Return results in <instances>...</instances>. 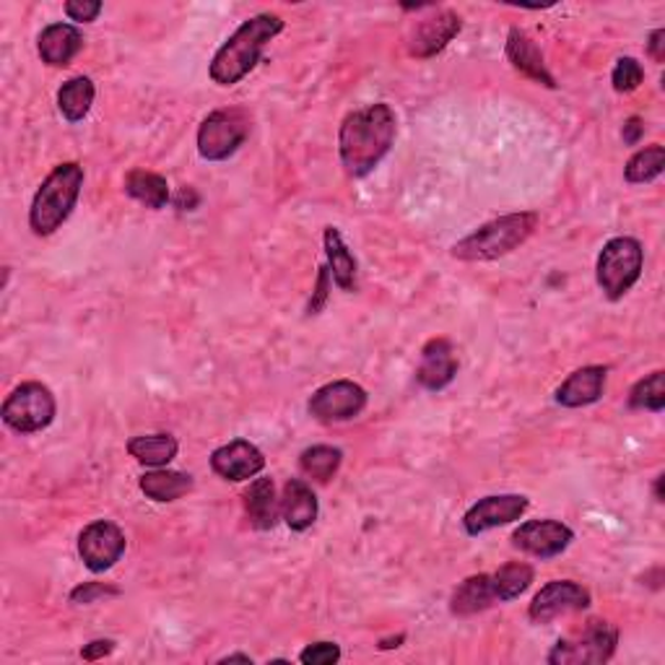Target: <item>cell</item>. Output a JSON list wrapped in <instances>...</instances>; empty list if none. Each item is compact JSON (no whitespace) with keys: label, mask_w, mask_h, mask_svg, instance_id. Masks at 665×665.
Returning <instances> with one entry per match:
<instances>
[{"label":"cell","mask_w":665,"mask_h":665,"mask_svg":"<svg viewBox=\"0 0 665 665\" xmlns=\"http://www.w3.org/2000/svg\"><path fill=\"white\" fill-rule=\"evenodd\" d=\"M125 192L145 208H154V211L170 203V185H166V179L156 175V172L133 170L125 177Z\"/></svg>","instance_id":"26"},{"label":"cell","mask_w":665,"mask_h":665,"mask_svg":"<svg viewBox=\"0 0 665 665\" xmlns=\"http://www.w3.org/2000/svg\"><path fill=\"white\" fill-rule=\"evenodd\" d=\"M457 359L453 346L447 338H434L421 351V364L416 370V380L427 387V390H442L455 380Z\"/></svg>","instance_id":"16"},{"label":"cell","mask_w":665,"mask_h":665,"mask_svg":"<svg viewBox=\"0 0 665 665\" xmlns=\"http://www.w3.org/2000/svg\"><path fill=\"white\" fill-rule=\"evenodd\" d=\"M644 262V249L634 237H616L603 245L598 255V266H595V276H598V287L608 300H621L627 291L640 281Z\"/></svg>","instance_id":"5"},{"label":"cell","mask_w":665,"mask_h":665,"mask_svg":"<svg viewBox=\"0 0 665 665\" xmlns=\"http://www.w3.org/2000/svg\"><path fill=\"white\" fill-rule=\"evenodd\" d=\"M242 499H245V512L253 528L258 530L273 528L281 512V499L276 497V487L270 478H255Z\"/></svg>","instance_id":"22"},{"label":"cell","mask_w":665,"mask_h":665,"mask_svg":"<svg viewBox=\"0 0 665 665\" xmlns=\"http://www.w3.org/2000/svg\"><path fill=\"white\" fill-rule=\"evenodd\" d=\"M249 117L245 109H217L200 122L198 154L208 162H224L247 141Z\"/></svg>","instance_id":"8"},{"label":"cell","mask_w":665,"mask_h":665,"mask_svg":"<svg viewBox=\"0 0 665 665\" xmlns=\"http://www.w3.org/2000/svg\"><path fill=\"white\" fill-rule=\"evenodd\" d=\"M211 468L213 474L226 478V481H249L266 468V457L253 442L234 440L224 447L213 450Z\"/></svg>","instance_id":"15"},{"label":"cell","mask_w":665,"mask_h":665,"mask_svg":"<svg viewBox=\"0 0 665 665\" xmlns=\"http://www.w3.org/2000/svg\"><path fill=\"white\" fill-rule=\"evenodd\" d=\"M525 510H528V499L520 494L483 497L466 512L463 525H466V533H470V536H478V533L499 528V525L515 523L525 515Z\"/></svg>","instance_id":"13"},{"label":"cell","mask_w":665,"mask_h":665,"mask_svg":"<svg viewBox=\"0 0 665 665\" xmlns=\"http://www.w3.org/2000/svg\"><path fill=\"white\" fill-rule=\"evenodd\" d=\"M341 460H343V453L338 447L315 445V447H307L300 455V468L310 478H315V481L325 483L338 474V468H341Z\"/></svg>","instance_id":"29"},{"label":"cell","mask_w":665,"mask_h":665,"mask_svg":"<svg viewBox=\"0 0 665 665\" xmlns=\"http://www.w3.org/2000/svg\"><path fill=\"white\" fill-rule=\"evenodd\" d=\"M177 440L172 434H141L128 442V453L136 457L138 463L151 468H164L177 457Z\"/></svg>","instance_id":"25"},{"label":"cell","mask_w":665,"mask_h":665,"mask_svg":"<svg viewBox=\"0 0 665 665\" xmlns=\"http://www.w3.org/2000/svg\"><path fill=\"white\" fill-rule=\"evenodd\" d=\"M281 515L291 530H307L317 520V497L300 478H291L281 494Z\"/></svg>","instance_id":"21"},{"label":"cell","mask_w":665,"mask_h":665,"mask_svg":"<svg viewBox=\"0 0 665 665\" xmlns=\"http://www.w3.org/2000/svg\"><path fill=\"white\" fill-rule=\"evenodd\" d=\"M616 642H619V632L614 623L593 619L553 644L546 661L551 665H600L611 661Z\"/></svg>","instance_id":"6"},{"label":"cell","mask_w":665,"mask_h":665,"mask_svg":"<svg viewBox=\"0 0 665 665\" xmlns=\"http://www.w3.org/2000/svg\"><path fill=\"white\" fill-rule=\"evenodd\" d=\"M648 52H650V58L657 62L665 60V30H655L653 34H650Z\"/></svg>","instance_id":"38"},{"label":"cell","mask_w":665,"mask_h":665,"mask_svg":"<svg viewBox=\"0 0 665 665\" xmlns=\"http://www.w3.org/2000/svg\"><path fill=\"white\" fill-rule=\"evenodd\" d=\"M102 595H117V591L115 587L100 585V582H83V585H79L71 593V600L79 603V606H86V603H94L96 598H102Z\"/></svg>","instance_id":"35"},{"label":"cell","mask_w":665,"mask_h":665,"mask_svg":"<svg viewBox=\"0 0 665 665\" xmlns=\"http://www.w3.org/2000/svg\"><path fill=\"white\" fill-rule=\"evenodd\" d=\"M141 491L154 502H175L192 491V476L183 470H166L156 468L141 476Z\"/></svg>","instance_id":"24"},{"label":"cell","mask_w":665,"mask_h":665,"mask_svg":"<svg viewBox=\"0 0 665 665\" xmlns=\"http://www.w3.org/2000/svg\"><path fill=\"white\" fill-rule=\"evenodd\" d=\"M55 395L42 383H24L3 404V421L13 432L34 434L55 421Z\"/></svg>","instance_id":"7"},{"label":"cell","mask_w":665,"mask_h":665,"mask_svg":"<svg viewBox=\"0 0 665 665\" xmlns=\"http://www.w3.org/2000/svg\"><path fill=\"white\" fill-rule=\"evenodd\" d=\"M665 374L657 370L648 377L640 380L629 393V406L642 408V411H663L665 408V387H663Z\"/></svg>","instance_id":"31"},{"label":"cell","mask_w":665,"mask_h":665,"mask_svg":"<svg viewBox=\"0 0 665 665\" xmlns=\"http://www.w3.org/2000/svg\"><path fill=\"white\" fill-rule=\"evenodd\" d=\"M66 13L71 21L86 24V21H94L100 16L102 3H96V0H71V3H66Z\"/></svg>","instance_id":"34"},{"label":"cell","mask_w":665,"mask_h":665,"mask_svg":"<svg viewBox=\"0 0 665 665\" xmlns=\"http://www.w3.org/2000/svg\"><path fill=\"white\" fill-rule=\"evenodd\" d=\"M113 650H115V642L113 640H94V642L83 644L81 657H83V661L92 663V661H100V657L113 655Z\"/></svg>","instance_id":"36"},{"label":"cell","mask_w":665,"mask_h":665,"mask_svg":"<svg viewBox=\"0 0 665 665\" xmlns=\"http://www.w3.org/2000/svg\"><path fill=\"white\" fill-rule=\"evenodd\" d=\"M463 30V21L453 11H432L413 26L408 37V52L416 58H432L442 52Z\"/></svg>","instance_id":"14"},{"label":"cell","mask_w":665,"mask_h":665,"mask_svg":"<svg viewBox=\"0 0 665 665\" xmlns=\"http://www.w3.org/2000/svg\"><path fill=\"white\" fill-rule=\"evenodd\" d=\"M642 133H644V122L640 120V117H629V120L623 122L621 136H623V143H627V145H637V143H640Z\"/></svg>","instance_id":"37"},{"label":"cell","mask_w":665,"mask_h":665,"mask_svg":"<svg viewBox=\"0 0 665 665\" xmlns=\"http://www.w3.org/2000/svg\"><path fill=\"white\" fill-rule=\"evenodd\" d=\"M611 81H614L616 92L629 94V92H634V89H640V83L644 81V71L634 58H621L619 62H616Z\"/></svg>","instance_id":"32"},{"label":"cell","mask_w":665,"mask_h":665,"mask_svg":"<svg viewBox=\"0 0 665 665\" xmlns=\"http://www.w3.org/2000/svg\"><path fill=\"white\" fill-rule=\"evenodd\" d=\"M79 553L92 572L113 570L125 553V533L109 520H96L81 530Z\"/></svg>","instance_id":"10"},{"label":"cell","mask_w":665,"mask_h":665,"mask_svg":"<svg viewBox=\"0 0 665 665\" xmlns=\"http://www.w3.org/2000/svg\"><path fill=\"white\" fill-rule=\"evenodd\" d=\"M234 661H242V663H253V657H249V655H229V657H224V661H221V663H234Z\"/></svg>","instance_id":"40"},{"label":"cell","mask_w":665,"mask_h":665,"mask_svg":"<svg viewBox=\"0 0 665 665\" xmlns=\"http://www.w3.org/2000/svg\"><path fill=\"white\" fill-rule=\"evenodd\" d=\"M325 255H328L332 281L343 291L357 289V258H353L351 249L346 247L341 232H338L336 226L325 229Z\"/></svg>","instance_id":"23"},{"label":"cell","mask_w":665,"mask_h":665,"mask_svg":"<svg viewBox=\"0 0 665 665\" xmlns=\"http://www.w3.org/2000/svg\"><path fill=\"white\" fill-rule=\"evenodd\" d=\"M395 141V113L387 104H370L346 117L338 133L341 164L351 177H364L383 162Z\"/></svg>","instance_id":"1"},{"label":"cell","mask_w":665,"mask_h":665,"mask_svg":"<svg viewBox=\"0 0 665 665\" xmlns=\"http://www.w3.org/2000/svg\"><path fill=\"white\" fill-rule=\"evenodd\" d=\"M661 483H663V476H661V478H657V481H655V499H657V502H663V491H661Z\"/></svg>","instance_id":"41"},{"label":"cell","mask_w":665,"mask_h":665,"mask_svg":"<svg viewBox=\"0 0 665 665\" xmlns=\"http://www.w3.org/2000/svg\"><path fill=\"white\" fill-rule=\"evenodd\" d=\"M94 81L86 75H75V79L62 83L58 92V107L68 122H79L89 115L94 104Z\"/></svg>","instance_id":"27"},{"label":"cell","mask_w":665,"mask_h":665,"mask_svg":"<svg viewBox=\"0 0 665 665\" xmlns=\"http://www.w3.org/2000/svg\"><path fill=\"white\" fill-rule=\"evenodd\" d=\"M665 166V149L663 145H648V149L637 151V154L627 162V170H623V175H627V183H650V179H655L663 172Z\"/></svg>","instance_id":"30"},{"label":"cell","mask_w":665,"mask_h":665,"mask_svg":"<svg viewBox=\"0 0 665 665\" xmlns=\"http://www.w3.org/2000/svg\"><path fill=\"white\" fill-rule=\"evenodd\" d=\"M300 661L304 665H332L341 661V648L336 642H315L302 650Z\"/></svg>","instance_id":"33"},{"label":"cell","mask_w":665,"mask_h":665,"mask_svg":"<svg viewBox=\"0 0 665 665\" xmlns=\"http://www.w3.org/2000/svg\"><path fill=\"white\" fill-rule=\"evenodd\" d=\"M508 60L517 68L520 73L528 75V79L544 83V86H549V89H557V81H553L549 68H546V60H544V55H540L538 45L523 30H510Z\"/></svg>","instance_id":"18"},{"label":"cell","mask_w":665,"mask_h":665,"mask_svg":"<svg viewBox=\"0 0 665 665\" xmlns=\"http://www.w3.org/2000/svg\"><path fill=\"white\" fill-rule=\"evenodd\" d=\"M83 37L71 24H50L39 34V58L52 68L68 66L81 52Z\"/></svg>","instance_id":"20"},{"label":"cell","mask_w":665,"mask_h":665,"mask_svg":"<svg viewBox=\"0 0 665 665\" xmlns=\"http://www.w3.org/2000/svg\"><path fill=\"white\" fill-rule=\"evenodd\" d=\"M591 606V593L572 580H553L533 598L528 616L536 623H549L559 616L585 611Z\"/></svg>","instance_id":"11"},{"label":"cell","mask_w":665,"mask_h":665,"mask_svg":"<svg viewBox=\"0 0 665 665\" xmlns=\"http://www.w3.org/2000/svg\"><path fill=\"white\" fill-rule=\"evenodd\" d=\"M538 226V213H510V217L494 219L481 229H476L474 234H468L466 240H460L453 247V255L457 260H497L504 255L515 253L520 245H525L533 232Z\"/></svg>","instance_id":"4"},{"label":"cell","mask_w":665,"mask_h":665,"mask_svg":"<svg viewBox=\"0 0 665 665\" xmlns=\"http://www.w3.org/2000/svg\"><path fill=\"white\" fill-rule=\"evenodd\" d=\"M494 603L499 600L491 574H474V578L463 580L460 585L455 587L453 598H450V611L460 616V619H466V616L487 611V608L494 606Z\"/></svg>","instance_id":"19"},{"label":"cell","mask_w":665,"mask_h":665,"mask_svg":"<svg viewBox=\"0 0 665 665\" xmlns=\"http://www.w3.org/2000/svg\"><path fill=\"white\" fill-rule=\"evenodd\" d=\"M366 406V390L362 385L351 383V380H336V383L323 385L320 390L310 398V413L317 421L332 424V421H349L357 419Z\"/></svg>","instance_id":"9"},{"label":"cell","mask_w":665,"mask_h":665,"mask_svg":"<svg viewBox=\"0 0 665 665\" xmlns=\"http://www.w3.org/2000/svg\"><path fill=\"white\" fill-rule=\"evenodd\" d=\"M404 640H406V637H404V634H398V637H393V640H383V642H380V648H383V650L398 648V644H400V642H404Z\"/></svg>","instance_id":"39"},{"label":"cell","mask_w":665,"mask_h":665,"mask_svg":"<svg viewBox=\"0 0 665 665\" xmlns=\"http://www.w3.org/2000/svg\"><path fill=\"white\" fill-rule=\"evenodd\" d=\"M283 21L276 13H258L247 19L237 32L229 37L219 52L211 60V79L219 86H234L258 66L262 47L268 45L276 34H281Z\"/></svg>","instance_id":"2"},{"label":"cell","mask_w":665,"mask_h":665,"mask_svg":"<svg viewBox=\"0 0 665 665\" xmlns=\"http://www.w3.org/2000/svg\"><path fill=\"white\" fill-rule=\"evenodd\" d=\"M572 540V528H567L564 523H557V520H530V523L520 525V528L512 533V544L538 559L559 557L561 551H567V546H570Z\"/></svg>","instance_id":"12"},{"label":"cell","mask_w":665,"mask_h":665,"mask_svg":"<svg viewBox=\"0 0 665 665\" xmlns=\"http://www.w3.org/2000/svg\"><path fill=\"white\" fill-rule=\"evenodd\" d=\"M81 187L83 170L75 162L58 164L47 175L30 208V226L37 237H50L66 224V219L71 217L75 208V200L81 196Z\"/></svg>","instance_id":"3"},{"label":"cell","mask_w":665,"mask_h":665,"mask_svg":"<svg viewBox=\"0 0 665 665\" xmlns=\"http://www.w3.org/2000/svg\"><path fill=\"white\" fill-rule=\"evenodd\" d=\"M491 580H494V591H497L499 603L515 600L530 587L533 567L523 564V561H512V564L499 567V570L491 574Z\"/></svg>","instance_id":"28"},{"label":"cell","mask_w":665,"mask_h":665,"mask_svg":"<svg viewBox=\"0 0 665 665\" xmlns=\"http://www.w3.org/2000/svg\"><path fill=\"white\" fill-rule=\"evenodd\" d=\"M606 366H582V370L572 372L557 390V404L567 408H582L600 400L603 390H606Z\"/></svg>","instance_id":"17"}]
</instances>
